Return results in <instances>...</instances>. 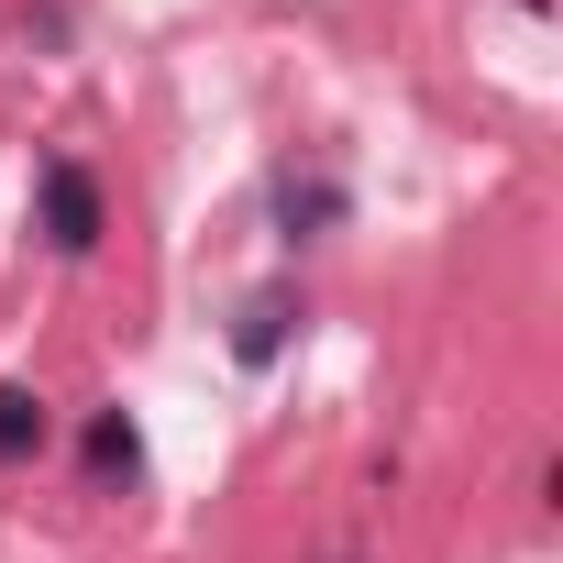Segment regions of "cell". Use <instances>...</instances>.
I'll list each match as a JSON object with an SVG mask.
<instances>
[{
    "mask_svg": "<svg viewBox=\"0 0 563 563\" xmlns=\"http://www.w3.org/2000/svg\"><path fill=\"white\" fill-rule=\"evenodd\" d=\"M45 232H56V254H89V243H100V188H89V166H45Z\"/></svg>",
    "mask_w": 563,
    "mask_h": 563,
    "instance_id": "6da1fadb",
    "label": "cell"
},
{
    "mask_svg": "<svg viewBox=\"0 0 563 563\" xmlns=\"http://www.w3.org/2000/svg\"><path fill=\"white\" fill-rule=\"evenodd\" d=\"M34 442H45V398L34 387H0V464H23Z\"/></svg>",
    "mask_w": 563,
    "mask_h": 563,
    "instance_id": "7a4b0ae2",
    "label": "cell"
},
{
    "mask_svg": "<svg viewBox=\"0 0 563 563\" xmlns=\"http://www.w3.org/2000/svg\"><path fill=\"white\" fill-rule=\"evenodd\" d=\"M144 464V442H133V420L111 409V420H89V475H133Z\"/></svg>",
    "mask_w": 563,
    "mask_h": 563,
    "instance_id": "3957f363",
    "label": "cell"
},
{
    "mask_svg": "<svg viewBox=\"0 0 563 563\" xmlns=\"http://www.w3.org/2000/svg\"><path fill=\"white\" fill-rule=\"evenodd\" d=\"M232 343H243V365H265V354H276V343H288V299H254V310H243V332H232Z\"/></svg>",
    "mask_w": 563,
    "mask_h": 563,
    "instance_id": "277c9868",
    "label": "cell"
}]
</instances>
